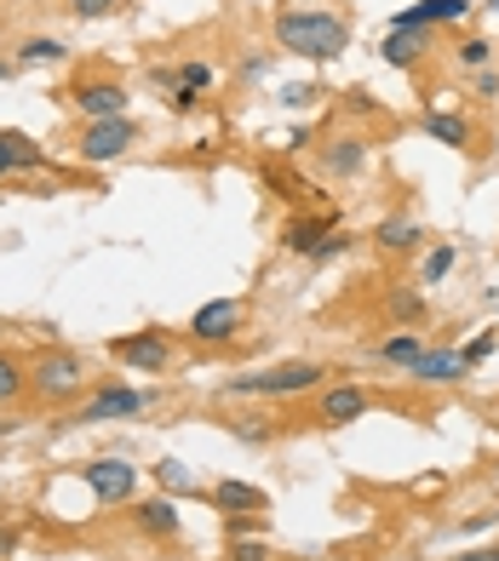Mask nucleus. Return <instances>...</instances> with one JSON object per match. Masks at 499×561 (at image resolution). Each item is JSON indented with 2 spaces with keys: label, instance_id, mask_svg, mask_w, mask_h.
Instances as JSON below:
<instances>
[{
  "label": "nucleus",
  "instance_id": "34",
  "mask_svg": "<svg viewBox=\"0 0 499 561\" xmlns=\"http://www.w3.org/2000/svg\"><path fill=\"white\" fill-rule=\"evenodd\" d=\"M167 110H179V115H190V110H195V92H190V87H172V98H167Z\"/></svg>",
  "mask_w": 499,
  "mask_h": 561
},
{
  "label": "nucleus",
  "instance_id": "37",
  "mask_svg": "<svg viewBox=\"0 0 499 561\" xmlns=\"http://www.w3.org/2000/svg\"><path fill=\"white\" fill-rule=\"evenodd\" d=\"M454 561H499V545H483V550H465V556H454Z\"/></svg>",
  "mask_w": 499,
  "mask_h": 561
},
{
  "label": "nucleus",
  "instance_id": "1",
  "mask_svg": "<svg viewBox=\"0 0 499 561\" xmlns=\"http://www.w3.org/2000/svg\"><path fill=\"white\" fill-rule=\"evenodd\" d=\"M276 46L305 64H333L351 53V23L328 7H287L276 12Z\"/></svg>",
  "mask_w": 499,
  "mask_h": 561
},
{
  "label": "nucleus",
  "instance_id": "3",
  "mask_svg": "<svg viewBox=\"0 0 499 561\" xmlns=\"http://www.w3.org/2000/svg\"><path fill=\"white\" fill-rule=\"evenodd\" d=\"M30 390L41 401H75V396L87 390V362L75 350H64V344L41 350L35 362H30Z\"/></svg>",
  "mask_w": 499,
  "mask_h": 561
},
{
  "label": "nucleus",
  "instance_id": "23",
  "mask_svg": "<svg viewBox=\"0 0 499 561\" xmlns=\"http://www.w3.org/2000/svg\"><path fill=\"white\" fill-rule=\"evenodd\" d=\"M23 390H30V373L18 367V355L0 350V401H18Z\"/></svg>",
  "mask_w": 499,
  "mask_h": 561
},
{
  "label": "nucleus",
  "instance_id": "9",
  "mask_svg": "<svg viewBox=\"0 0 499 561\" xmlns=\"http://www.w3.org/2000/svg\"><path fill=\"white\" fill-rule=\"evenodd\" d=\"M367 413H373V390H362V385H328L316 396V424L321 430H344Z\"/></svg>",
  "mask_w": 499,
  "mask_h": 561
},
{
  "label": "nucleus",
  "instance_id": "16",
  "mask_svg": "<svg viewBox=\"0 0 499 561\" xmlns=\"http://www.w3.org/2000/svg\"><path fill=\"white\" fill-rule=\"evenodd\" d=\"M408 378H413V385H460L465 362H460V350H426V355L408 367Z\"/></svg>",
  "mask_w": 499,
  "mask_h": 561
},
{
  "label": "nucleus",
  "instance_id": "5",
  "mask_svg": "<svg viewBox=\"0 0 499 561\" xmlns=\"http://www.w3.org/2000/svg\"><path fill=\"white\" fill-rule=\"evenodd\" d=\"M149 396L133 385H98L81 407H75V424H115V419H144Z\"/></svg>",
  "mask_w": 499,
  "mask_h": 561
},
{
  "label": "nucleus",
  "instance_id": "32",
  "mask_svg": "<svg viewBox=\"0 0 499 561\" xmlns=\"http://www.w3.org/2000/svg\"><path fill=\"white\" fill-rule=\"evenodd\" d=\"M179 75H184V87H190V92H202V87L213 81V69H207V64H184Z\"/></svg>",
  "mask_w": 499,
  "mask_h": 561
},
{
  "label": "nucleus",
  "instance_id": "22",
  "mask_svg": "<svg viewBox=\"0 0 499 561\" xmlns=\"http://www.w3.org/2000/svg\"><path fill=\"white\" fill-rule=\"evenodd\" d=\"M454 259H460V252H454V241L431 247V252H426V270H419V287H436V280H442L447 270H454Z\"/></svg>",
  "mask_w": 499,
  "mask_h": 561
},
{
  "label": "nucleus",
  "instance_id": "13",
  "mask_svg": "<svg viewBox=\"0 0 499 561\" xmlns=\"http://www.w3.org/2000/svg\"><path fill=\"white\" fill-rule=\"evenodd\" d=\"M213 504L224 510V516H264V510H270L264 488H253V481H236V476H224L218 488H213Z\"/></svg>",
  "mask_w": 499,
  "mask_h": 561
},
{
  "label": "nucleus",
  "instance_id": "11",
  "mask_svg": "<svg viewBox=\"0 0 499 561\" xmlns=\"http://www.w3.org/2000/svg\"><path fill=\"white\" fill-rule=\"evenodd\" d=\"M241 298H213V304H202V310L190 316V339L195 344H230L236 333H241Z\"/></svg>",
  "mask_w": 499,
  "mask_h": 561
},
{
  "label": "nucleus",
  "instance_id": "41",
  "mask_svg": "<svg viewBox=\"0 0 499 561\" xmlns=\"http://www.w3.org/2000/svg\"><path fill=\"white\" fill-rule=\"evenodd\" d=\"M488 7H494V12H499V0H488Z\"/></svg>",
  "mask_w": 499,
  "mask_h": 561
},
{
  "label": "nucleus",
  "instance_id": "25",
  "mask_svg": "<svg viewBox=\"0 0 499 561\" xmlns=\"http://www.w3.org/2000/svg\"><path fill=\"white\" fill-rule=\"evenodd\" d=\"M454 58H460V69H488V58H494V46H488V41H477V35H470V41H460V46H454Z\"/></svg>",
  "mask_w": 499,
  "mask_h": 561
},
{
  "label": "nucleus",
  "instance_id": "21",
  "mask_svg": "<svg viewBox=\"0 0 499 561\" xmlns=\"http://www.w3.org/2000/svg\"><path fill=\"white\" fill-rule=\"evenodd\" d=\"M58 58H69V46L53 41V35H30L18 46V64H58Z\"/></svg>",
  "mask_w": 499,
  "mask_h": 561
},
{
  "label": "nucleus",
  "instance_id": "14",
  "mask_svg": "<svg viewBox=\"0 0 499 561\" xmlns=\"http://www.w3.org/2000/svg\"><path fill=\"white\" fill-rule=\"evenodd\" d=\"M133 527L138 533H149V539H179V504L172 499H138L133 504Z\"/></svg>",
  "mask_w": 499,
  "mask_h": 561
},
{
  "label": "nucleus",
  "instance_id": "12",
  "mask_svg": "<svg viewBox=\"0 0 499 561\" xmlns=\"http://www.w3.org/2000/svg\"><path fill=\"white\" fill-rule=\"evenodd\" d=\"M373 247H379L385 259L419 252V247H426V224H419L413 213H390V218H379V229H373Z\"/></svg>",
  "mask_w": 499,
  "mask_h": 561
},
{
  "label": "nucleus",
  "instance_id": "36",
  "mask_svg": "<svg viewBox=\"0 0 499 561\" xmlns=\"http://www.w3.org/2000/svg\"><path fill=\"white\" fill-rule=\"evenodd\" d=\"M477 92H483V98H499V69H483V75H477Z\"/></svg>",
  "mask_w": 499,
  "mask_h": 561
},
{
  "label": "nucleus",
  "instance_id": "29",
  "mask_svg": "<svg viewBox=\"0 0 499 561\" xmlns=\"http://www.w3.org/2000/svg\"><path fill=\"white\" fill-rule=\"evenodd\" d=\"M344 110H351V115H385V110H379V98L362 92V87H356L351 98H344Z\"/></svg>",
  "mask_w": 499,
  "mask_h": 561
},
{
  "label": "nucleus",
  "instance_id": "6",
  "mask_svg": "<svg viewBox=\"0 0 499 561\" xmlns=\"http://www.w3.org/2000/svg\"><path fill=\"white\" fill-rule=\"evenodd\" d=\"M81 481L92 488L98 504H127L138 493V465H127V458H87Z\"/></svg>",
  "mask_w": 499,
  "mask_h": 561
},
{
  "label": "nucleus",
  "instance_id": "26",
  "mask_svg": "<svg viewBox=\"0 0 499 561\" xmlns=\"http://www.w3.org/2000/svg\"><path fill=\"white\" fill-rule=\"evenodd\" d=\"M344 252H351V236H339V229H328V236H321V247L310 252V264H333V259H344Z\"/></svg>",
  "mask_w": 499,
  "mask_h": 561
},
{
  "label": "nucleus",
  "instance_id": "30",
  "mask_svg": "<svg viewBox=\"0 0 499 561\" xmlns=\"http://www.w3.org/2000/svg\"><path fill=\"white\" fill-rule=\"evenodd\" d=\"M69 12H75V18H110L115 0H69Z\"/></svg>",
  "mask_w": 499,
  "mask_h": 561
},
{
  "label": "nucleus",
  "instance_id": "33",
  "mask_svg": "<svg viewBox=\"0 0 499 561\" xmlns=\"http://www.w3.org/2000/svg\"><path fill=\"white\" fill-rule=\"evenodd\" d=\"M230 561H270V545H230Z\"/></svg>",
  "mask_w": 499,
  "mask_h": 561
},
{
  "label": "nucleus",
  "instance_id": "35",
  "mask_svg": "<svg viewBox=\"0 0 499 561\" xmlns=\"http://www.w3.org/2000/svg\"><path fill=\"white\" fill-rule=\"evenodd\" d=\"M316 98H321L316 87H287V98H282V104H293V110H298V104H316Z\"/></svg>",
  "mask_w": 499,
  "mask_h": 561
},
{
  "label": "nucleus",
  "instance_id": "10",
  "mask_svg": "<svg viewBox=\"0 0 499 561\" xmlns=\"http://www.w3.org/2000/svg\"><path fill=\"white\" fill-rule=\"evenodd\" d=\"M367 161H373L367 133H333L328 144L316 149V167L328 172V178H362V172H367Z\"/></svg>",
  "mask_w": 499,
  "mask_h": 561
},
{
  "label": "nucleus",
  "instance_id": "28",
  "mask_svg": "<svg viewBox=\"0 0 499 561\" xmlns=\"http://www.w3.org/2000/svg\"><path fill=\"white\" fill-rule=\"evenodd\" d=\"M488 355H494V333H483V339H470V344L460 350V362H465V367H483Z\"/></svg>",
  "mask_w": 499,
  "mask_h": 561
},
{
  "label": "nucleus",
  "instance_id": "17",
  "mask_svg": "<svg viewBox=\"0 0 499 561\" xmlns=\"http://www.w3.org/2000/svg\"><path fill=\"white\" fill-rule=\"evenodd\" d=\"M426 138H436V144H447V149H477V133H470V121L465 115H454V110H431L426 115Z\"/></svg>",
  "mask_w": 499,
  "mask_h": 561
},
{
  "label": "nucleus",
  "instance_id": "27",
  "mask_svg": "<svg viewBox=\"0 0 499 561\" xmlns=\"http://www.w3.org/2000/svg\"><path fill=\"white\" fill-rule=\"evenodd\" d=\"M230 430H236L241 442H253V447H259V442H270V436H276V424H264V419H230Z\"/></svg>",
  "mask_w": 499,
  "mask_h": 561
},
{
  "label": "nucleus",
  "instance_id": "24",
  "mask_svg": "<svg viewBox=\"0 0 499 561\" xmlns=\"http://www.w3.org/2000/svg\"><path fill=\"white\" fill-rule=\"evenodd\" d=\"M156 481H161L167 493H190V488H195L190 465H179V458H161V465H156Z\"/></svg>",
  "mask_w": 499,
  "mask_h": 561
},
{
  "label": "nucleus",
  "instance_id": "4",
  "mask_svg": "<svg viewBox=\"0 0 499 561\" xmlns=\"http://www.w3.org/2000/svg\"><path fill=\"white\" fill-rule=\"evenodd\" d=\"M138 138H144V133H138V121H133V115L87 121V126H81V138H75V156H81L87 167H110V161L127 156V149H133Z\"/></svg>",
  "mask_w": 499,
  "mask_h": 561
},
{
  "label": "nucleus",
  "instance_id": "8",
  "mask_svg": "<svg viewBox=\"0 0 499 561\" xmlns=\"http://www.w3.org/2000/svg\"><path fill=\"white\" fill-rule=\"evenodd\" d=\"M127 98H133V92L121 87L115 75H92V81L81 75V81H75V92H69V104L81 110L87 121H115V115H127Z\"/></svg>",
  "mask_w": 499,
  "mask_h": 561
},
{
  "label": "nucleus",
  "instance_id": "31",
  "mask_svg": "<svg viewBox=\"0 0 499 561\" xmlns=\"http://www.w3.org/2000/svg\"><path fill=\"white\" fill-rule=\"evenodd\" d=\"M18 172V149H12V126H0V178Z\"/></svg>",
  "mask_w": 499,
  "mask_h": 561
},
{
  "label": "nucleus",
  "instance_id": "38",
  "mask_svg": "<svg viewBox=\"0 0 499 561\" xmlns=\"http://www.w3.org/2000/svg\"><path fill=\"white\" fill-rule=\"evenodd\" d=\"M12 550H18V533H12V527H0V561H7Z\"/></svg>",
  "mask_w": 499,
  "mask_h": 561
},
{
  "label": "nucleus",
  "instance_id": "20",
  "mask_svg": "<svg viewBox=\"0 0 499 561\" xmlns=\"http://www.w3.org/2000/svg\"><path fill=\"white\" fill-rule=\"evenodd\" d=\"M328 229H333V218H293V224H287V236H282V247L298 252V259H310Z\"/></svg>",
  "mask_w": 499,
  "mask_h": 561
},
{
  "label": "nucleus",
  "instance_id": "15",
  "mask_svg": "<svg viewBox=\"0 0 499 561\" xmlns=\"http://www.w3.org/2000/svg\"><path fill=\"white\" fill-rule=\"evenodd\" d=\"M379 53H385L390 69H419L426 53H431V30H390Z\"/></svg>",
  "mask_w": 499,
  "mask_h": 561
},
{
  "label": "nucleus",
  "instance_id": "19",
  "mask_svg": "<svg viewBox=\"0 0 499 561\" xmlns=\"http://www.w3.org/2000/svg\"><path fill=\"white\" fill-rule=\"evenodd\" d=\"M373 355H379V362H390V367H413L419 362V355H426V339H419L413 333V327H396V333L390 339H379V344H373Z\"/></svg>",
  "mask_w": 499,
  "mask_h": 561
},
{
  "label": "nucleus",
  "instance_id": "39",
  "mask_svg": "<svg viewBox=\"0 0 499 561\" xmlns=\"http://www.w3.org/2000/svg\"><path fill=\"white\" fill-rule=\"evenodd\" d=\"M7 430H12V424H7V419H0V436H7Z\"/></svg>",
  "mask_w": 499,
  "mask_h": 561
},
{
  "label": "nucleus",
  "instance_id": "40",
  "mask_svg": "<svg viewBox=\"0 0 499 561\" xmlns=\"http://www.w3.org/2000/svg\"><path fill=\"white\" fill-rule=\"evenodd\" d=\"M0 81H7V64H0Z\"/></svg>",
  "mask_w": 499,
  "mask_h": 561
},
{
  "label": "nucleus",
  "instance_id": "7",
  "mask_svg": "<svg viewBox=\"0 0 499 561\" xmlns=\"http://www.w3.org/2000/svg\"><path fill=\"white\" fill-rule=\"evenodd\" d=\"M110 355L121 367H133V373H172V344L161 327H144V333H127V339H115Z\"/></svg>",
  "mask_w": 499,
  "mask_h": 561
},
{
  "label": "nucleus",
  "instance_id": "2",
  "mask_svg": "<svg viewBox=\"0 0 499 561\" xmlns=\"http://www.w3.org/2000/svg\"><path fill=\"white\" fill-rule=\"evenodd\" d=\"M328 373H333V367H321V362H282V367H270V373H241V378H224L218 396H270V401H282V396L321 390V385H328Z\"/></svg>",
  "mask_w": 499,
  "mask_h": 561
},
{
  "label": "nucleus",
  "instance_id": "18",
  "mask_svg": "<svg viewBox=\"0 0 499 561\" xmlns=\"http://www.w3.org/2000/svg\"><path fill=\"white\" fill-rule=\"evenodd\" d=\"M426 316H431V310H426V293L408 287V280L385 293V321H390V327H426Z\"/></svg>",
  "mask_w": 499,
  "mask_h": 561
}]
</instances>
